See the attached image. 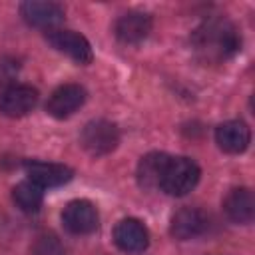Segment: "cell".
Returning a JSON list of instances; mask_svg holds the SVG:
<instances>
[{"mask_svg": "<svg viewBox=\"0 0 255 255\" xmlns=\"http://www.w3.org/2000/svg\"><path fill=\"white\" fill-rule=\"evenodd\" d=\"M167 159H169V155L163 153V151H151V153L143 155L137 163V181H139V185L145 187V189L159 187V181H161L163 169L167 165Z\"/></svg>", "mask_w": 255, "mask_h": 255, "instance_id": "15", "label": "cell"}, {"mask_svg": "<svg viewBox=\"0 0 255 255\" xmlns=\"http://www.w3.org/2000/svg\"><path fill=\"white\" fill-rule=\"evenodd\" d=\"M32 251H34V255H64V247H62L60 239L52 233L38 235Z\"/></svg>", "mask_w": 255, "mask_h": 255, "instance_id": "17", "label": "cell"}, {"mask_svg": "<svg viewBox=\"0 0 255 255\" xmlns=\"http://www.w3.org/2000/svg\"><path fill=\"white\" fill-rule=\"evenodd\" d=\"M80 143L90 155H108L120 143V131L116 124L108 120H92L84 126L80 133Z\"/></svg>", "mask_w": 255, "mask_h": 255, "instance_id": "3", "label": "cell"}, {"mask_svg": "<svg viewBox=\"0 0 255 255\" xmlns=\"http://www.w3.org/2000/svg\"><path fill=\"white\" fill-rule=\"evenodd\" d=\"M191 46L199 60L207 64H221L239 52L241 34L231 20L223 16H211L193 30Z\"/></svg>", "mask_w": 255, "mask_h": 255, "instance_id": "1", "label": "cell"}, {"mask_svg": "<svg viewBox=\"0 0 255 255\" xmlns=\"http://www.w3.org/2000/svg\"><path fill=\"white\" fill-rule=\"evenodd\" d=\"M86 102V90L80 84H64L52 92L46 102V112L52 118L64 120L76 114Z\"/></svg>", "mask_w": 255, "mask_h": 255, "instance_id": "7", "label": "cell"}, {"mask_svg": "<svg viewBox=\"0 0 255 255\" xmlns=\"http://www.w3.org/2000/svg\"><path fill=\"white\" fill-rule=\"evenodd\" d=\"M116 36L124 44H137L151 32V16L145 12H126L116 20Z\"/></svg>", "mask_w": 255, "mask_h": 255, "instance_id": "12", "label": "cell"}, {"mask_svg": "<svg viewBox=\"0 0 255 255\" xmlns=\"http://www.w3.org/2000/svg\"><path fill=\"white\" fill-rule=\"evenodd\" d=\"M215 141L219 149L225 153H241L247 149L251 141V131L245 122L241 120H229L217 126L215 129Z\"/></svg>", "mask_w": 255, "mask_h": 255, "instance_id": "13", "label": "cell"}, {"mask_svg": "<svg viewBox=\"0 0 255 255\" xmlns=\"http://www.w3.org/2000/svg\"><path fill=\"white\" fill-rule=\"evenodd\" d=\"M38 104V90L28 84H12L0 94V114L8 118L28 116Z\"/></svg>", "mask_w": 255, "mask_h": 255, "instance_id": "6", "label": "cell"}, {"mask_svg": "<svg viewBox=\"0 0 255 255\" xmlns=\"http://www.w3.org/2000/svg\"><path fill=\"white\" fill-rule=\"evenodd\" d=\"M22 18L36 28L54 30L62 20H64V8L56 2H46V0H28L20 6Z\"/></svg>", "mask_w": 255, "mask_h": 255, "instance_id": "8", "label": "cell"}, {"mask_svg": "<svg viewBox=\"0 0 255 255\" xmlns=\"http://www.w3.org/2000/svg\"><path fill=\"white\" fill-rule=\"evenodd\" d=\"M114 243L126 253H139L147 249L149 245L147 227L139 219H133V217L122 219L114 227Z\"/></svg>", "mask_w": 255, "mask_h": 255, "instance_id": "9", "label": "cell"}, {"mask_svg": "<svg viewBox=\"0 0 255 255\" xmlns=\"http://www.w3.org/2000/svg\"><path fill=\"white\" fill-rule=\"evenodd\" d=\"M46 40L58 52L66 54L68 58H72L78 64H90L94 60V52H92L90 42L82 34H78L74 30H58V28L48 30L46 32Z\"/></svg>", "mask_w": 255, "mask_h": 255, "instance_id": "5", "label": "cell"}, {"mask_svg": "<svg viewBox=\"0 0 255 255\" xmlns=\"http://www.w3.org/2000/svg\"><path fill=\"white\" fill-rule=\"evenodd\" d=\"M62 223L66 231L72 235H88L94 233L100 225L98 209L88 199H74L62 211Z\"/></svg>", "mask_w": 255, "mask_h": 255, "instance_id": "4", "label": "cell"}, {"mask_svg": "<svg viewBox=\"0 0 255 255\" xmlns=\"http://www.w3.org/2000/svg\"><path fill=\"white\" fill-rule=\"evenodd\" d=\"M199 165L189 159V157H169L167 165L163 169L159 187L167 193V195H187L199 181Z\"/></svg>", "mask_w": 255, "mask_h": 255, "instance_id": "2", "label": "cell"}, {"mask_svg": "<svg viewBox=\"0 0 255 255\" xmlns=\"http://www.w3.org/2000/svg\"><path fill=\"white\" fill-rule=\"evenodd\" d=\"M209 221H207V215L197 209V207H183L179 209L173 217H171V225H169V231L175 239L179 241H187V239H193V237H199L201 233H205Z\"/></svg>", "mask_w": 255, "mask_h": 255, "instance_id": "11", "label": "cell"}, {"mask_svg": "<svg viewBox=\"0 0 255 255\" xmlns=\"http://www.w3.org/2000/svg\"><path fill=\"white\" fill-rule=\"evenodd\" d=\"M12 199L14 203L26 211V213H36L42 207L44 201V189L40 185H36L34 181H20L14 189H12Z\"/></svg>", "mask_w": 255, "mask_h": 255, "instance_id": "16", "label": "cell"}, {"mask_svg": "<svg viewBox=\"0 0 255 255\" xmlns=\"http://www.w3.org/2000/svg\"><path fill=\"white\" fill-rule=\"evenodd\" d=\"M28 179L36 185L44 187H60L74 177V169L64 163H50V161H28L26 163Z\"/></svg>", "mask_w": 255, "mask_h": 255, "instance_id": "10", "label": "cell"}, {"mask_svg": "<svg viewBox=\"0 0 255 255\" xmlns=\"http://www.w3.org/2000/svg\"><path fill=\"white\" fill-rule=\"evenodd\" d=\"M223 211L233 223H241V225L251 223L255 215V199H253L251 189L247 187L231 189L227 197L223 199Z\"/></svg>", "mask_w": 255, "mask_h": 255, "instance_id": "14", "label": "cell"}]
</instances>
